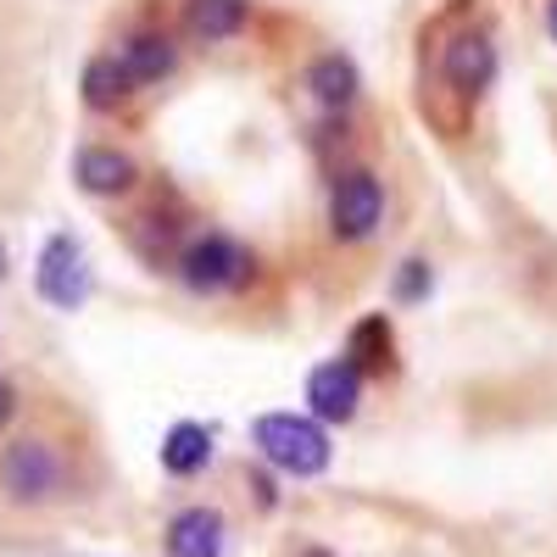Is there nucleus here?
I'll list each match as a JSON object with an SVG mask.
<instances>
[{"instance_id":"nucleus-1","label":"nucleus","mask_w":557,"mask_h":557,"mask_svg":"<svg viewBox=\"0 0 557 557\" xmlns=\"http://www.w3.org/2000/svg\"><path fill=\"white\" fill-rule=\"evenodd\" d=\"M251 446H257V457L268 462V469L285 474V480H318L335 457L330 430L307 412H262L251 424Z\"/></svg>"},{"instance_id":"nucleus-2","label":"nucleus","mask_w":557,"mask_h":557,"mask_svg":"<svg viewBox=\"0 0 557 557\" xmlns=\"http://www.w3.org/2000/svg\"><path fill=\"white\" fill-rule=\"evenodd\" d=\"M67 485H73V462L57 441L23 435L0 451V496L12 507H51L67 496Z\"/></svg>"},{"instance_id":"nucleus-3","label":"nucleus","mask_w":557,"mask_h":557,"mask_svg":"<svg viewBox=\"0 0 557 557\" xmlns=\"http://www.w3.org/2000/svg\"><path fill=\"white\" fill-rule=\"evenodd\" d=\"M178 278H184V290L190 296H235L246 290L251 278H257V257L251 246H240L235 235H223V228H207V235H190L178 251Z\"/></svg>"},{"instance_id":"nucleus-4","label":"nucleus","mask_w":557,"mask_h":557,"mask_svg":"<svg viewBox=\"0 0 557 557\" xmlns=\"http://www.w3.org/2000/svg\"><path fill=\"white\" fill-rule=\"evenodd\" d=\"M385 223V184L374 168H346L330 184V235L341 246H368Z\"/></svg>"},{"instance_id":"nucleus-5","label":"nucleus","mask_w":557,"mask_h":557,"mask_svg":"<svg viewBox=\"0 0 557 557\" xmlns=\"http://www.w3.org/2000/svg\"><path fill=\"white\" fill-rule=\"evenodd\" d=\"M496 39L491 28H457L446 45H441V84L446 96H457L462 107H474L485 89L496 84Z\"/></svg>"},{"instance_id":"nucleus-6","label":"nucleus","mask_w":557,"mask_h":557,"mask_svg":"<svg viewBox=\"0 0 557 557\" xmlns=\"http://www.w3.org/2000/svg\"><path fill=\"white\" fill-rule=\"evenodd\" d=\"M34 285L39 296L62 307V312H78L89 301V285H96V273H89V257L73 235H51L39 251V268H34Z\"/></svg>"},{"instance_id":"nucleus-7","label":"nucleus","mask_w":557,"mask_h":557,"mask_svg":"<svg viewBox=\"0 0 557 557\" xmlns=\"http://www.w3.org/2000/svg\"><path fill=\"white\" fill-rule=\"evenodd\" d=\"M362 385L368 380L346 357L318 362L307 374V418H318V424H351V418L362 412Z\"/></svg>"},{"instance_id":"nucleus-8","label":"nucleus","mask_w":557,"mask_h":557,"mask_svg":"<svg viewBox=\"0 0 557 557\" xmlns=\"http://www.w3.org/2000/svg\"><path fill=\"white\" fill-rule=\"evenodd\" d=\"M162 546H168V557H223L228 552V519L207 502H190L168 519Z\"/></svg>"},{"instance_id":"nucleus-9","label":"nucleus","mask_w":557,"mask_h":557,"mask_svg":"<svg viewBox=\"0 0 557 557\" xmlns=\"http://www.w3.org/2000/svg\"><path fill=\"white\" fill-rule=\"evenodd\" d=\"M73 178L84 196H128L139 184V162L117 146H84L73 157Z\"/></svg>"},{"instance_id":"nucleus-10","label":"nucleus","mask_w":557,"mask_h":557,"mask_svg":"<svg viewBox=\"0 0 557 557\" xmlns=\"http://www.w3.org/2000/svg\"><path fill=\"white\" fill-rule=\"evenodd\" d=\"M301 84H307V96H312L323 112H351L357 96H362V73H357V62H351L346 51L312 57V67H307Z\"/></svg>"},{"instance_id":"nucleus-11","label":"nucleus","mask_w":557,"mask_h":557,"mask_svg":"<svg viewBox=\"0 0 557 557\" xmlns=\"http://www.w3.org/2000/svg\"><path fill=\"white\" fill-rule=\"evenodd\" d=\"M251 28V0H184V34L196 45H228Z\"/></svg>"},{"instance_id":"nucleus-12","label":"nucleus","mask_w":557,"mask_h":557,"mask_svg":"<svg viewBox=\"0 0 557 557\" xmlns=\"http://www.w3.org/2000/svg\"><path fill=\"white\" fill-rule=\"evenodd\" d=\"M117 62L128 67L134 89H139V84H162V78L178 67V45H173V34H168V28H134V34L123 39Z\"/></svg>"},{"instance_id":"nucleus-13","label":"nucleus","mask_w":557,"mask_h":557,"mask_svg":"<svg viewBox=\"0 0 557 557\" xmlns=\"http://www.w3.org/2000/svg\"><path fill=\"white\" fill-rule=\"evenodd\" d=\"M212 430L207 424H196V418H184V424H173L168 435H162V474H173V480H196V474H207L212 469Z\"/></svg>"},{"instance_id":"nucleus-14","label":"nucleus","mask_w":557,"mask_h":557,"mask_svg":"<svg viewBox=\"0 0 557 557\" xmlns=\"http://www.w3.org/2000/svg\"><path fill=\"white\" fill-rule=\"evenodd\" d=\"M346 362L357 368V374H385V368L396 362V330H391V318L385 312H368L351 323V335H346Z\"/></svg>"},{"instance_id":"nucleus-15","label":"nucleus","mask_w":557,"mask_h":557,"mask_svg":"<svg viewBox=\"0 0 557 557\" xmlns=\"http://www.w3.org/2000/svg\"><path fill=\"white\" fill-rule=\"evenodd\" d=\"M84 107L89 112H117L128 96H134V78H128V67L117 62V51L112 57H96V62H89L84 67Z\"/></svg>"},{"instance_id":"nucleus-16","label":"nucleus","mask_w":557,"mask_h":557,"mask_svg":"<svg viewBox=\"0 0 557 557\" xmlns=\"http://www.w3.org/2000/svg\"><path fill=\"white\" fill-rule=\"evenodd\" d=\"M430 285H435V268H430L424 257H407V262L396 268V301H424Z\"/></svg>"},{"instance_id":"nucleus-17","label":"nucleus","mask_w":557,"mask_h":557,"mask_svg":"<svg viewBox=\"0 0 557 557\" xmlns=\"http://www.w3.org/2000/svg\"><path fill=\"white\" fill-rule=\"evenodd\" d=\"M12 412H17V391H12L7 380H0V430L12 424Z\"/></svg>"},{"instance_id":"nucleus-18","label":"nucleus","mask_w":557,"mask_h":557,"mask_svg":"<svg viewBox=\"0 0 557 557\" xmlns=\"http://www.w3.org/2000/svg\"><path fill=\"white\" fill-rule=\"evenodd\" d=\"M546 34H552V45H557V0H546Z\"/></svg>"},{"instance_id":"nucleus-19","label":"nucleus","mask_w":557,"mask_h":557,"mask_svg":"<svg viewBox=\"0 0 557 557\" xmlns=\"http://www.w3.org/2000/svg\"><path fill=\"white\" fill-rule=\"evenodd\" d=\"M301 557H330V552H318V546H312V552H301Z\"/></svg>"},{"instance_id":"nucleus-20","label":"nucleus","mask_w":557,"mask_h":557,"mask_svg":"<svg viewBox=\"0 0 557 557\" xmlns=\"http://www.w3.org/2000/svg\"><path fill=\"white\" fill-rule=\"evenodd\" d=\"M0 278H7V251H0Z\"/></svg>"}]
</instances>
